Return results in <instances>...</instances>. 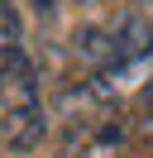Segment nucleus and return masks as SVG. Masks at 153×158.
I'll return each instance as SVG.
<instances>
[{
    "label": "nucleus",
    "mask_w": 153,
    "mask_h": 158,
    "mask_svg": "<svg viewBox=\"0 0 153 158\" xmlns=\"http://www.w3.org/2000/svg\"><path fill=\"white\" fill-rule=\"evenodd\" d=\"M48 120L43 96H38V72L24 53L19 15L10 0H0V148L5 153H29L38 148Z\"/></svg>",
    "instance_id": "obj_1"
},
{
    "label": "nucleus",
    "mask_w": 153,
    "mask_h": 158,
    "mask_svg": "<svg viewBox=\"0 0 153 158\" xmlns=\"http://www.w3.org/2000/svg\"><path fill=\"white\" fill-rule=\"evenodd\" d=\"M53 115H57V158H120L124 153V115L101 77L62 86Z\"/></svg>",
    "instance_id": "obj_2"
}]
</instances>
